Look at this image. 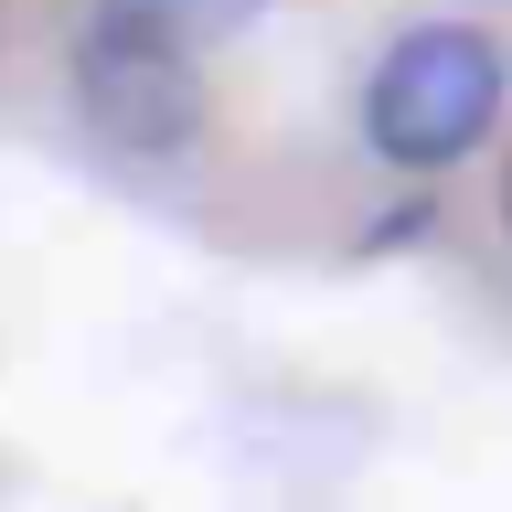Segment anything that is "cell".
I'll use <instances>...</instances> for the list:
<instances>
[{"mask_svg": "<svg viewBox=\"0 0 512 512\" xmlns=\"http://www.w3.org/2000/svg\"><path fill=\"white\" fill-rule=\"evenodd\" d=\"M502 224H512V171H502Z\"/></svg>", "mask_w": 512, "mask_h": 512, "instance_id": "obj_4", "label": "cell"}, {"mask_svg": "<svg viewBox=\"0 0 512 512\" xmlns=\"http://www.w3.org/2000/svg\"><path fill=\"white\" fill-rule=\"evenodd\" d=\"M107 22H139V32H160V43H224V32H246L267 0H96Z\"/></svg>", "mask_w": 512, "mask_h": 512, "instance_id": "obj_3", "label": "cell"}, {"mask_svg": "<svg viewBox=\"0 0 512 512\" xmlns=\"http://www.w3.org/2000/svg\"><path fill=\"white\" fill-rule=\"evenodd\" d=\"M75 107H86V128L107 139V150H128V160L182 150L192 128H203L192 43H160V32H139V22H107V11H96L86 54H75Z\"/></svg>", "mask_w": 512, "mask_h": 512, "instance_id": "obj_2", "label": "cell"}, {"mask_svg": "<svg viewBox=\"0 0 512 512\" xmlns=\"http://www.w3.org/2000/svg\"><path fill=\"white\" fill-rule=\"evenodd\" d=\"M502 96H512V64L480 22H416L384 43L374 86H363V139L395 171H448L491 139Z\"/></svg>", "mask_w": 512, "mask_h": 512, "instance_id": "obj_1", "label": "cell"}]
</instances>
